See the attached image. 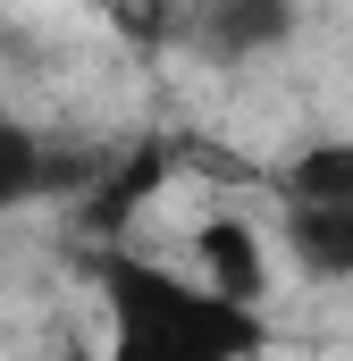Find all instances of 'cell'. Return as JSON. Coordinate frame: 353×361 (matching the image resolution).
<instances>
[{
	"label": "cell",
	"instance_id": "7",
	"mask_svg": "<svg viewBox=\"0 0 353 361\" xmlns=\"http://www.w3.org/2000/svg\"><path fill=\"white\" fill-rule=\"evenodd\" d=\"M0 126H17V118H8V109H0Z\"/></svg>",
	"mask_w": 353,
	"mask_h": 361
},
{
	"label": "cell",
	"instance_id": "5",
	"mask_svg": "<svg viewBox=\"0 0 353 361\" xmlns=\"http://www.w3.org/2000/svg\"><path fill=\"white\" fill-rule=\"evenodd\" d=\"M286 202H353V143H303L286 160Z\"/></svg>",
	"mask_w": 353,
	"mask_h": 361
},
{
	"label": "cell",
	"instance_id": "2",
	"mask_svg": "<svg viewBox=\"0 0 353 361\" xmlns=\"http://www.w3.org/2000/svg\"><path fill=\"white\" fill-rule=\"evenodd\" d=\"M294 34V0H202L193 8V51L202 59H261Z\"/></svg>",
	"mask_w": 353,
	"mask_h": 361
},
{
	"label": "cell",
	"instance_id": "3",
	"mask_svg": "<svg viewBox=\"0 0 353 361\" xmlns=\"http://www.w3.org/2000/svg\"><path fill=\"white\" fill-rule=\"evenodd\" d=\"M193 252H202V286H210V294H227V302H244V311L269 302V244H261V227H244V219H202V227H193Z\"/></svg>",
	"mask_w": 353,
	"mask_h": 361
},
{
	"label": "cell",
	"instance_id": "4",
	"mask_svg": "<svg viewBox=\"0 0 353 361\" xmlns=\"http://www.w3.org/2000/svg\"><path fill=\"white\" fill-rule=\"evenodd\" d=\"M286 261L320 286L353 277V202H286Z\"/></svg>",
	"mask_w": 353,
	"mask_h": 361
},
{
	"label": "cell",
	"instance_id": "1",
	"mask_svg": "<svg viewBox=\"0 0 353 361\" xmlns=\"http://www.w3.org/2000/svg\"><path fill=\"white\" fill-rule=\"evenodd\" d=\"M101 361H253L261 311L210 294L202 277H176L160 261H101Z\"/></svg>",
	"mask_w": 353,
	"mask_h": 361
},
{
	"label": "cell",
	"instance_id": "6",
	"mask_svg": "<svg viewBox=\"0 0 353 361\" xmlns=\"http://www.w3.org/2000/svg\"><path fill=\"white\" fill-rule=\"evenodd\" d=\"M59 169H51V152L25 135V126H0V210H25L34 193H51Z\"/></svg>",
	"mask_w": 353,
	"mask_h": 361
}]
</instances>
